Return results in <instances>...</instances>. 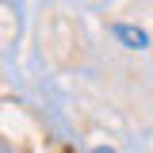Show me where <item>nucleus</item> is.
I'll return each instance as SVG.
<instances>
[{"instance_id": "f257e3e1", "label": "nucleus", "mask_w": 153, "mask_h": 153, "mask_svg": "<svg viewBox=\"0 0 153 153\" xmlns=\"http://www.w3.org/2000/svg\"><path fill=\"white\" fill-rule=\"evenodd\" d=\"M115 35L123 38V42H126V46H134V50H138V46H146V42H149V38H146V31H134V27H123V23H119V27H115Z\"/></svg>"}]
</instances>
